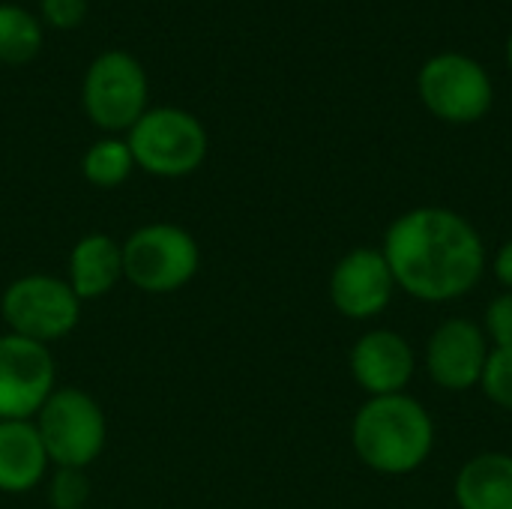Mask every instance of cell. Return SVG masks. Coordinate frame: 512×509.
<instances>
[{
    "mask_svg": "<svg viewBox=\"0 0 512 509\" xmlns=\"http://www.w3.org/2000/svg\"><path fill=\"white\" fill-rule=\"evenodd\" d=\"M381 252L396 288L423 303L459 300L486 273L483 237L462 213L447 207H417L393 219Z\"/></svg>",
    "mask_w": 512,
    "mask_h": 509,
    "instance_id": "6da1fadb",
    "label": "cell"
},
{
    "mask_svg": "<svg viewBox=\"0 0 512 509\" xmlns=\"http://www.w3.org/2000/svg\"><path fill=\"white\" fill-rule=\"evenodd\" d=\"M90 501V480L81 468H54L48 480L51 509H84Z\"/></svg>",
    "mask_w": 512,
    "mask_h": 509,
    "instance_id": "ac0fdd59",
    "label": "cell"
},
{
    "mask_svg": "<svg viewBox=\"0 0 512 509\" xmlns=\"http://www.w3.org/2000/svg\"><path fill=\"white\" fill-rule=\"evenodd\" d=\"M123 279L144 294H174L186 288L201 267L198 240L174 222L135 228L123 243Z\"/></svg>",
    "mask_w": 512,
    "mask_h": 509,
    "instance_id": "3957f363",
    "label": "cell"
},
{
    "mask_svg": "<svg viewBox=\"0 0 512 509\" xmlns=\"http://www.w3.org/2000/svg\"><path fill=\"white\" fill-rule=\"evenodd\" d=\"M132 171H135V159L126 138H102L90 144L81 159V174L96 189H114L126 183Z\"/></svg>",
    "mask_w": 512,
    "mask_h": 509,
    "instance_id": "e0dca14e",
    "label": "cell"
},
{
    "mask_svg": "<svg viewBox=\"0 0 512 509\" xmlns=\"http://www.w3.org/2000/svg\"><path fill=\"white\" fill-rule=\"evenodd\" d=\"M33 426L54 468L87 471L108 441L105 411L81 387H57L33 417Z\"/></svg>",
    "mask_w": 512,
    "mask_h": 509,
    "instance_id": "277c9868",
    "label": "cell"
},
{
    "mask_svg": "<svg viewBox=\"0 0 512 509\" xmlns=\"http://www.w3.org/2000/svg\"><path fill=\"white\" fill-rule=\"evenodd\" d=\"M396 291V279L381 249H351L330 273V300L336 312L351 321H369L381 315Z\"/></svg>",
    "mask_w": 512,
    "mask_h": 509,
    "instance_id": "30bf717a",
    "label": "cell"
},
{
    "mask_svg": "<svg viewBox=\"0 0 512 509\" xmlns=\"http://www.w3.org/2000/svg\"><path fill=\"white\" fill-rule=\"evenodd\" d=\"M48 453L33 420H0V492H33L48 474Z\"/></svg>",
    "mask_w": 512,
    "mask_h": 509,
    "instance_id": "5bb4252c",
    "label": "cell"
},
{
    "mask_svg": "<svg viewBox=\"0 0 512 509\" xmlns=\"http://www.w3.org/2000/svg\"><path fill=\"white\" fill-rule=\"evenodd\" d=\"M57 390L51 348L15 333L0 336V420H33Z\"/></svg>",
    "mask_w": 512,
    "mask_h": 509,
    "instance_id": "9c48e42d",
    "label": "cell"
},
{
    "mask_svg": "<svg viewBox=\"0 0 512 509\" xmlns=\"http://www.w3.org/2000/svg\"><path fill=\"white\" fill-rule=\"evenodd\" d=\"M42 15L51 27H78L87 15V0H42Z\"/></svg>",
    "mask_w": 512,
    "mask_h": 509,
    "instance_id": "44dd1931",
    "label": "cell"
},
{
    "mask_svg": "<svg viewBox=\"0 0 512 509\" xmlns=\"http://www.w3.org/2000/svg\"><path fill=\"white\" fill-rule=\"evenodd\" d=\"M483 393L504 411H512V345L510 348H492L483 378Z\"/></svg>",
    "mask_w": 512,
    "mask_h": 509,
    "instance_id": "d6986e66",
    "label": "cell"
},
{
    "mask_svg": "<svg viewBox=\"0 0 512 509\" xmlns=\"http://www.w3.org/2000/svg\"><path fill=\"white\" fill-rule=\"evenodd\" d=\"M135 168L177 180L195 174L207 159V129L183 108H147L126 132Z\"/></svg>",
    "mask_w": 512,
    "mask_h": 509,
    "instance_id": "5b68a950",
    "label": "cell"
},
{
    "mask_svg": "<svg viewBox=\"0 0 512 509\" xmlns=\"http://www.w3.org/2000/svg\"><path fill=\"white\" fill-rule=\"evenodd\" d=\"M120 279H123V249L111 234L93 231L72 246L66 264V282L81 303L111 294Z\"/></svg>",
    "mask_w": 512,
    "mask_h": 509,
    "instance_id": "4fadbf2b",
    "label": "cell"
},
{
    "mask_svg": "<svg viewBox=\"0 0 512 509\" xmlns=\"http://www.w3.org/2000/svg\"><path fill=\"white\" fill-rule=\"evenodd\" d=\"M492 270H495V279L512 291V240H507L501 249H498V255H495V261H492Z\"/></svg>",
    "mask_w": 512,
    "mask_h": 509,
    "instance_id": "7402d4cb",
    "label": "cell"
},
{
    "mask_svg": "<svg viewBox=\"0 0 512 509\" xmlns=\"http://www.w3.org/2000/svg\"><path fill=\"white\" fill-rule=\"evenodd\" d=\"M453 495L459 509H512V456L480 453L468 459Z\"/></svg>",
    "mask_w": 512,
    "mask_h": 509,
    "instance_id": "9a60e30c",
    "label": "cell"
},
{
    "mask_svg": "<svg viewBox=\"0 0 512 509\" xmlns=\"http://www.w3.org/2000/svg\"><path fill=\"white\" fill-rule=\"evenodd\" d=\"M351 444L366 468L390 477H405L423 468L432 456L435 423L423 402L408 393L372 396L354 414Z\"/></svg>",
    "mask_w": 512,
    "mask_h": 509,
    "instance_id": "7a4b0ae2",
    "label": "cell"
},
{
    "mask_svg": "<svg viewBox=\"0 0 512 509\" xmlns=\"http://www.w3.org/2000/svg\"><path fill=\"white\" fill-rule=\"evenodd\" d=\"M0 315L9 333L51 345L66 339L81 321V300L66 279L48 273H27L6 285Z\"/></svg>",
    "mask_w": 512,
    "mask_h": 509,
    "instance_id": "8992f818",
    "label": "cell"
},
{
    "mask_svg": "<svg viewBox=\"0 0 512 509\" xmlns=\"http://www.w3.org/2000/svg\"><path fill=\"white\" fill-rule=\"evenodd\" d=\"M351 375L360 390L372 396H393L405 393L414 378L417 357L405 336L393 330H369L351 348Z\"/></svg>",
    "mask_w": 512,
    "mask_h": 509,
    "instance_id": "7c38bea8",
    "label": "cell"
},
{
    "mask_svg": "<svg viewBox=\"0 0 512 509\" xmlns=\"http://www.w3.org/2000/svg\"><path fill=\"white\" fill-rule=\"evenodd\" d=\"M42 48V24L24 6L0 3V63L24 66Z\"/></svg>",
    "mask_w": 512,
    "mask_h": 509,
    "instance_id": "2e32d148",
    "label": "cell"
},
{
    "mask_svg": "<svg viewBox=\"0 0 512 509\" xmlns=\"http://www.w3.org/2000/svg\"><path fill=\"white\" fill-rule=\"evenodd\" d=\"M486 339L495 348H510L512 345V291L498 294L489 306H486V327H483Z\"/></svg>",
    "mask_w": 512,
    "mask_h": 509,
    "instance_id": "ffe728a7",
    "label": "cell"
},
{
    "mask_svg": "<svg viewBox=\"0 0 512 509\" xmlns=\"http://www.w3.org/2000/svg\"><path fill=\"white\" fill-rule=\"evenodd\" d=\"M81 102L93 126L129 132L147 111V72L129 51L99 54L84 75Z\"/></svg>",
    "mask_w": 512,
    "mask_h": 509,
    "instance_id": "ba28073f",
    "label": "cell"
},
{
    "mask_svg": "<svg viewBox=\"0 0 512 509\" xmlns=\"http://www.w3.org/2000/svg\"><path fill=\"white\" fill-rule=\"evenodd\" d=\"M489 351L492 348L480 324L468 318H450L432 333L426 345L429 378L450 393H465L471 387H480Z\"/></svg>",
    "mask_w": 512,
    "mask_h": 509,
    "instance_id": "8fae6325",
    "label": "cell"
},
{
    "mask_svg": "<svg viewBox=\"0 0 512 509\" xmlns=\"http://www.w3.org/2000/svg\"><path fill=\"white\" fill-rule=\"evenodd\" d=\"M417 90L423 105L444 123H477L492 108L495 90L492 78L468 54L444 51L423 63L417 75Z\"/></svg>",
    "mask_w": 512,
    "mask_h": 509,
    "instance_id": "52a82bcc",
    "label": "cell"
},
{
    "mask_svg": "<svg viewBox=\"0 0 512 509\" xmlns=\"http://www.w3.org/2000/svg\"><path fill=\"white\" fill-rule=\"evenodd\" d=\"M507 66H510V72H512V33H510V39H507Z\"/></svg>",
    "mask_w": 512,
    "mask_h": 509,
    "instance_id": "603a6c76",
    "label": "cell"
}]
</instances>
